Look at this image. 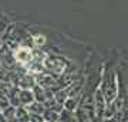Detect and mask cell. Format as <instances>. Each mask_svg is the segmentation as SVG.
I'll return each mask as SVG.
<instances>
[{
	"label": "cell",
	"mask_w": 128,
	"mask_h": 122,
	"mask_svg": "<svg viewBox=\"0 0 128 122\" xmlns=\"http://www.w3.org/2000/svg\"><path fill=\"white\" fill-rule=\"evenodd\" d=\"M32 43L36 45V47H41V45L46 44V37L41 36V34H36V36H33Z\"/></svg>",
	"instance_id": "6"
},
{
	"label": "cell",
	"mask_w": 128,
	"mask_h": 122,
	"mask_svg": "<svg viewBox=\"0 0 128 122\" xmlns=\"http://www.w3.org/2000/svg\"><path fill=\"white\" fill-rule=\"evenodd\" d=\"M0 122H7L6 121V118H4V115H3V111L0 109Z\"/></svg>",
	"instance_id": "7"
},
{
	"label": "cell",
	"mask_w": 128,
	"mask_h": 122,
	"mask_svg": "<svg viewBox=\"0 0 128 122\" xmlns=\"http://www.w3.org/2000/svg\"><path fill=\"white\" fill-rule=\"evenodd\" d=\"M26 109H27L28 114L41 115V117H43V114H44V111H46V108H44V104H40V102H37V101H34L33 104H30L28 107H26Z\"/></svg>",
	"instance_id": "4"
},
{
	"label": "cell",
	"mask_w": 128,
	"mask_h": 122,
	"mask_svg": "<svg viewBox=\"0 0 128 122\" xmlns=\"http://www.w3.org/2000/svg\"><path fill=\"white\" fill-rule=\"evenodd\" d=\"M57 122H58V121H57Z\"/></svg>",
	"instance_id": "8"
},
{
	"label": "cell",
	"mask_w": 128,
	"mask_h": 122,
	"mask_svg": "<svg viewBox=\"0 0 128 122\" xmlns=\"http://www.w3.org/2000/svg\"><path fill=\"white\" fill-rule=\"evenodd\" d=\"M13 57L16 63H20L23 65H30L33 63V58H34V51L27 45H20L13 53Z\"/></svg>",
	"instance_id": "2"
},
{
	"label": "cell",
	"mask_w": 128,
	"mask_h": 122,
	"mask_svg": "<svg viewBox=\"0 0 128 122\" xmlns=\"http://www.w3.org/2000/svg\"><path fill=\"white\" fill-rule=\"evenodd\" d=\"M43 67L48 70L50 72H54L57 75H61L66 71V64L63 58L58 57H53V55H46V58L43 61Z\"/></svg>",
	"instance_id": "1"
},
{
	"label": "cell",
	"mask_w": 128,
	"mask_h": 122,
	"mask_svg": "<svg viewBox=\"0 0 128 122\" xmlns=\"http://www.w3.org/2000/svg\"><path fill=\"white\" fill-rule=\"evenodd\" d=\"M28 118H30V114L27 112L26 108H23V107L16 108V119L18 122H28Z\"/></svg>",
	"instance_id": "5"
},
{
	"label": "cell",
	"mask_w": 128,
	"mask_h": 122,
	"mask_svg": "<svg viewBox=\"0 0 128 122\" xmlns=\"http://www.w3.org/2000/svg\"><path fill=\"white\" fill-rule=\"evenodd\" d=\"M34 94H33V90H20L18 91V105L20 107H28L30 104L34 102Z\"/></svg>",
	"instance_id": "3"
}]
</instances>
